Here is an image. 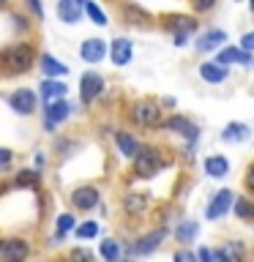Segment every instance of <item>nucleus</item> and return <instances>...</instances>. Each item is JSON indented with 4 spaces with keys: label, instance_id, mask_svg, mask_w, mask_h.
<instances>
[{
    "label": "nucleus",
    "instance_id": "obj_1",
    "mask_svg": "<svg viewBox=\"0 0 254 262\" xmlns=\"http://www.w3.org/2000/svg\"><path fill=\"white\" fill-rule=\"evenodd\" d=\"M38 60V44L33 38H16L11 44L0 47V77L3 79H19L36 69Z\"/></svg>",
    "mask_w": 254,
    "mask_h": 262
},
{
    "label": "nucleus",
    "instance_id": "obj_2",
    "mask_svg": "<svg viewBox=\"0 0 254 262\" xmlns=\"http://www.w3.org/2000/svg\"><path fill=\"white\" fill-rule=\"evenodd\" d=\"M126 118H129L131 126H137V128L159 131L161 120H164V106H161V101H156V98L142 96V98H134V101L129 104Z\"/></svg>",
    "mask_w": 254,
    "mask_h": 262
},
{
    "label": "nucleus",
    "instance_id": "obj_3",
    "mask_svg": "<svg viewBox=\"0 0 254 262\" xmlns=\"http://www.w3.org/2000/svg\"><path fill=\"white\" fill-rule=\"evenodd\" d=\"M164 150L156 145H139L137 156L131 159V175L137 180H151L164 169Z\"/></svg>",
    "mask_w": 254,
    "mask_h": 262
},
{
    "label": "nucleus",
    "instance_id": "obj_4",
    "mask_svg": "<svg viewBox=\"0 0 254 262\" xmlns=\"http://www.w3.org/2000/svg\"><path fill=\"white\" fill-rule=\"evenodd\" d=\"M74 110H79V106H74V101H69V96L41 104L38 112H41V128H44V134H47V137H55L57 128H60L63 123L71 120Z\"/></svg>",
    "mask_w": 254,
    "mask_h": 262
},
{
    "label": "nucleus",
    "instance_id": "obj_5",
    "mask_svg": "<svg viewBox=\"0 0 254 262\" xmlns=\"http://www.w3.org/2000/svg\"><path fill=\"white\" fill-rule=\"evenodd\" d=\"M156 22H159V28L164 33L172 36L175 47H186L188 38L197 33V28H200V22H197L194 14H161Z\"/></svg>",
    "mask_w": 254,
    "mask_h": 262
},
{
    "label": "nucleus",
    "instance_id": "obj_6",
    "mask_svg": "<svg viewBox=\"0 0 254 262\" xmlns=\"http://www.w3.org/2000/svg\"><path fill=\"white\" fill-rule=\"evenodd\" d=\"M167 235H170V227H153V229H147V232L142 235H137L131 243L123 246V251L131 254V257H151V254H156L164 246V241H167Z\"/></svg>",
    "mask_w": 254,
    "mask_h": 262
},
{
    "label": "nucleus",
    "instance_id": "obj_7",
    "mask_svg": "<svg viewBox=\"0 0 254 262\" xmlns=\"http://www.w3.org/2000/svg\"><path fill=\"white\" fill-rule=\"evenodd\" d=\"M33 251L36 249H33V241L28 235H0V262H30Z\"/></svg>",
    "mask_w": 254,
    "mask_h": 262
},
{
    "label": "nucleus",
    "instance_id": "obj_8",
    "mask_svg": "<svg viewBox=\"0 0 254 262\" xmlns=\"http://www.w3.org/2000/svg\"><path fill=\"white\" fill-rule=\"evenodd\" d=\"M107 93V77L96 69H88L85 74L79 77V88H77V96H79V104L85 106H93L96 101H101Z\"/></svg>",
    "mask_w": 254,
    "mask_h": 262
},
{
    "label": "nucleus",
    "instance_id": "obj_9",
    "mask_svg": "<svg viewBox=\"0 0 254 262\" xmlns=\"http://www.w3.org/2000/svg\"><path fill=\"white\" fill-rule=\"evenodd\" d=\"M6 104L16 118H33L41 110V98L36 93V88H14L6 96Z\"/></svg>",
    "mask_w": 254,
    "mask_h": 262
},
{
    "label": "nucleus",
    "instance_id": "obj_10",
    "mask_svg": "<svg viewBox=\"0 0 254 262\" xmlns=\"http://www.w3.org/2000/svg\"><path fill=\"white\" fill-rule=\"evenodd\" d=\"M69 205L74 213H93L101 208V188L93 183H79L69 191Z\"/></svg>",
    "mask_w": 254,
    "mask_h": 262
},
{
    "label": "nucleus",
    "instance_id": "obj_11",
    "mask_svg": "<svg viewBox=\"0 0 254 262\" xmlns=\"http://www.w3.org/2000/svg\"><path fill=\"white\" fill-rule=\"evenodd\" d=\"M118 14H120V22L129 25V28H137V30H151L156 25V16L147 11L145 6L134 3V0H120L118 3Z\"/></svg>",
    "mask_w": 254,
    "mask_h": 262
},
{
    "label": "nucleus",
    "instance_id": "obj_12",
    "mask_svg": "<svg viewBox=\"0 0 254 262\" xmlns=\"http://www.w3.org/2000/svg\"><path fill=\"white\" fill-rule=\"evenodd\" d=\"M159 131H167V134H175L180 137L183 142L194 145L197 139H200V128H197V123L192 118H186V115H170V118L161 120Z\"/></svg>",
    "mask_w": 254,
    "mask_h": 262
},
{
    "label": "nucleus",
    "instance_id": "obj_13",
    "mask_svg": "<svg viewBox=\"0 0 254 262\" xmlns=\"http://www.w3.org/2000/svg\"><path fill=\"white\" fill-rule=\"evenodd\" d=\"M107 57L112 60L115 69H126L134 57V41L126 36H115L110 44H107Z\"/></svg>",
    "mask_w": 254,
    "mask_h": 262
},
{
    "label": "nucleus",
    "instance_id": "obj_14",
    "mask_svg": "<svg viewBox=\"0 0 254 262\" xmlns=\"http://www.w3.org/2000/svg\"><path fill=\"white\" fill-rule=\"evenodd\" d=\"M41 180H44V172L36 169V167H22V169H16L14 175H11V186L14 191H41Z\"/></svg>",
    "mask_w": 254,
    "mask_h": 262
},
{
    "label": "nucleus",
    "instance_id": "obj_15",
    "mask_svg": "<svg viewBox=\"0 0 254 262\" xmlns=\"http://www.w3.org/2000/svg\"><path fill=\"white\" fill-rule=\"evenodd\" d=\"M112 145H115V150H118L120 159H126L131 161L137 156L139 150V137L134 134V131H129V128H112Z\"/></svg>",
    "mask_w": 254,
    "mask_h": 262
},
{
    "label": "nucleus",
    "instance_id": "obj_16",
    "mask_svg": "<svg viewBox=\"0 0 254 262\" xmlns=\"http://www.w3.org/2000/svg\"><path fill=\"white\" fill-rule=\"evenodd\" d=\"M120 210L126 213L129 219H142L147 210H151V194L145 191H126L120 196Z\"/></svg>",
    "mask_w": 254,
    "mask_h": 262
},
{
    "label": "nucleus",
    "instance_id": "obj_17",
    "mask_svg": "<svg viewBox=\"0 0 254 262\" xmlns=\"http://www.w3.org/2000/svg\"><path fill=\"white\" fill-rule=\"evenodd\" d=\"M232 200H235V194L229 191V188H221V191H216L210 196V202L205 205V219L208 221H219V219H224L229 208H232Z\"/></svg>",
    "mask_w": 254,
    "mask_h": 262
},
{
    "label": "nucleus",
    "instance_id": "obj_18",
    "mask_svg": "<svg viewBox=\"0 0 254 262\" xmlns=\"http://www.w3.org/2000/svg\"><path fill=\"white\" fill-rule=\"evenodd\" d=\"M77 213L74 210H63V213H57L55 216V232L49 235V241H47V246H60L66 237H69L71 232H74V227H77Z\"/></svg>",
    "mask_w": 254,
    "mask_h": 262
},
{
    "label": "nucleus",
    "instance_id": "obj_19",
    "mask_svg": "<svg viewBox=\"0 0 254 262\" xmlns=\"http://www.w3.org/2000/svg\"><path fill=\"white\" fill-rule=\"evenodd\" d=\"M107 44H110V41H104V38H98V36L85 38V41L79 44V57H82L88 66H98V63L107 57Z\"/></svg>",
    "mask_w": 254,
    "mask_h": 262
},
{
    "label": "nucleus",
    "instance_id": "obj_20",
    "mask_svg": "<svg viewBox=\"0 0 254 262\" xmlns=\"http://www.w3.org/2000/svg\"><path fill=\"white\" fill-rule=\"evenodd\" d=\"M36 69L41 71V77H57V79H66V77H69V71H71L60 57H55L49 52H38Z\"/></svg>",
    "mask_w": 254,
    "mask_h": 262
},
{
    "label": "nucleus",
    "instance_id": "obj_21",
    "mask_svg": "<svg viewBox=\"0 0 254 262\" xmlns=\"http://www.w3.org/2000/svg\"><path fill=\"white\" fill-rule=\"evenodd\" d=\"M36 93L41 98V104H47V101H55V98H66V96H69V85H66L63 79H57V77H44V79H41V85L36 88Z\"/></svg>",
    "mask_w": 254,
    "mask_h": 262
},
{
    "label": "nucleus",
    "instance_id": "obj_22",
    "mask_svg": "<svg viewBox=\"0 0 254 262\" xmlns=\"http://www.w3.org/2000/svg\"><path fill=\"white\" fill-rule=\"evenodd\" d=\"M213 262H246V246L241 241H224L213 249Z\"/></svg>",
    "mask_w": 254,
    "mask_h": 262
},
{
    "label": "nucleus",
    "instance_id": "obj_23",
    "mask_svg": "<svg viewBox=\"0 0 254 262\" xmlns=\"http://www.w3.org/2000/svg\"><path fill=\"white\" fill-rule=\"evenodd\" d=\"M8 28H11L14 36H19V38H28L33 28H36V22L30 19L28 14L22 11V8H14V6H8Z\"/></svg>",
    "mask_w": 254,
    "mask_h": 262
},
{
    "label": "nucleus",
    "instance_id": "obj_24",
    "mask_svg": "<svg viewBox=\"0 0 254 262\" xmlns=\"http://www.w3.org/2000/svg\"><path fill=\"white\" fill-rule=\"evenodd\" d=\"M55 14L63 25H79L82 19H85V11H82L79 0H57Z\"/></svg>",
    "mask_w": 254,
    "mask_h": 262
},
{
    "label": "nucleus",
    "instance_id": "obj_25",
    "mask_svg": "<svg viewBox=\"0 0 254 262\" xmlns=\"http://www.w3.org/2000/svg\"><path fill=\"white\" fill-rule=\"evenodd\" d=\"M52 139H55V142H52V153H55L60 161L71 159V156L82 147V139H77L74 134H60V131H57Z\"/></svg>",
    "mask_w": 254,
    "mask_h": 262
},
{
    "label": "nucleus",
    "instance_id": "obj_26",
    "mask_svg": "<svg viewBox=\"0 0 254 262\" xmlns=\"http://www.w3.org/2000/svg\"><path fill=\"white\" fill-rule=\"evenodd\" d=\"M224 44H227V33L219 30V28H210L194 41V49L197 52H216V49H221Z\"/></svg>",
    "mask_w": 254,
    "mask_h": 262
},
{
    "label": "nucleus",
    "instance_id": "obj_27",
    "mask_svg": "<svg viewBox=\"0 0 254 262\" xmlns=\"http://www.w3.org/2000/svg\"><path fill=\"white\" fill-rule=\"evenodd\" d=\"M200 79L202 82H208V85H221L227 77H229V66H221V63H216V60H205V63H200Z\"/></svg>",
    "mask_w": 254,
    "mask_h": 262
},
{
    "label": "nucleus",
    "instance_id": "obj_28",
    "mask_svg": "<svg viewBox=\"0 0 254 262\" xmlns=\"http://www.w3.org/2000/svg\"><path fill=\"white\" fill-rule=\"evenodd\" d=\"M197 235H200V224H197L194 219L178 221L175 229H172V237H175L178 246H192V243L197 241Z\"/></svg>",
    "mask_w": 254,
    "mask_h": 262
},
{
    "label": "nucleus",
    "instance_id": "obj_29",
    "mask_svg": "<svg viewBox=\"0 0 254 262\" xmlns=\"http://www.w3.org/2000/svg\"><path fill=\"white\" fill-rule=\"evenodd\" d=\"M98 259L101 262H118L123 254V243L118 241V237H101V241H98Z\"/></svg>",
    "mask_w": 254,
    "mask_h": 262
},
{
    "label": "nucleus",
    "instance_id": "obj_30",
    "mask_svg": "<svg viewBox=\"0 0 254 262\" xmlns=\"http://www.w3.org/2000/svg\"><path fill=\"white\" fill-rule=\"evenodd\" d=\"M216 63H221V66H232V63L249 66L251 57H249V52H243L241 47H221L216 52Z\"/></svg>",
    "mask_w": 254,
    "mask_h": 262
},
{
    "label": "nucleus",
    "instance_id": "obj_31",
    "mask_svg": "<svg viewBox=\"0 0 254 262\" xmlns=\"http://www.w3.org/2000/svg\"><path fill=\"white\" fill-rule=\"evenodd\" d=\"M202 167H205V175L208 178H227L229 175V161L219 153L208 156V159L202 161Z\"/></svg>",
    "mask_w": 254,
    "mask_h": 262
},
{
    "label": "nucleus",
    "instance_id": "obj_32",
    "mask_svg": "<svg viewBox=\"0 0 254 262\" xmlns=\"http://www.w3.org/2000/svg\"><path fill=\"white\" fill-rule=\"evenodd\" d=\"M77 241H96L98 235H101V224H98L96 219H85V221H77V227H74V232H71Z\"/></svg>",
    "mask_w": 254,
    "mask_h": 262
},
{
    "label": "nucleus",
    "instance_id": "obj_33",
    "mask_svg": "<svg viewBox=\"0 0 254 262\" xmlns=\"http://www.w3.org/2000/svg\"><path fill=\"white\" fill-rule=\"evenodd\" d=\"M82 11H85V19H88V22H93L96 28H107V25H110V16H107V11L96 3V0H85Z\"/></svg>",
    "mask_w": 254,
    "mask_h": 262
},
{
    "label": "nucleus",
    "instance_id": "obj_34",
    "mask_svg": "<svg viewBox=\"0 0 254 262\" xmlns=\"http://www.w3.org/2000/svg\"><path fill=\"white\" fill-rule=\"evenodd\" d=\"M251 137V131H249V126L246 123H227L224 126V131H221V139L224 142H246V139Z\"/></svg>",
    "mask_w": 254,
    "mask_h": 262
},
{
    "label": "nucleus",
    "instance_id": "obj_35",
    "mask_svg": "<svg viewBox=\"0 0 254 262\" xmlns=\"http://www.w3.org/2000/svg\"><path fill=\"white\" fill-rule=\"evenodd\" d=\"M63 262H96V254H93V249H88L85 243H77L66 251Z\"/></svg>",
    "mask_w": 254,
    "mask_h": 262
},
{
    "label": "nucleus",
    "instance_id": "obj_36",
    "mask_svg": "<svg viewBox=\"0 0 254 262\" xmlns=\"http://www.w3.org/2000/svg\"><path fill=\"white\" fill-rule=\"evenodd\" d=\"M229 210H232L238 219H243V221H251L254 219V202L249 200V196H235L232 208H229Z\"/></svg>",
    "mask_w": 254,
    "mask_h": 262
},
{
    "label": "nucleus",
    "instance_id": "obj_37",
    "mask_svg": "<svg viewBox=\"0 0 254 262\" xmlns=\"http://www.w3.org/2000/svg\"><path fill=\"white\" fill-rule=\"evenodd\" d=\"M22 11L30 16L33 22H44V16H47V8H44V0H22Z\"/></svg>",
    "mask_w": 254,
    "mask_h": 262
},
{
    "label": "nucleus",
    "instance_id": "obj_38",
    "mask_svg": "<svg viewBox=\"0 0 254 262\" xmlns=\"http://www.w3.org/2000/svg\"><path fill=\"white\" fill-rule=\"evenodd\" d=\"M186 3H188V8H192L194 14H210L219 0H186Z\"/></svg>",
    "mask_w": 254,
    "mask_h": 262
},
{
    "label": "nucleus",
    "instance_id": "obj_39",
    "mask_svg": "<svg viewBox=\"0 0 254 262\" xmlns=\"http://www.w3.org/2000/svg\"><path fill=\"white\" fill-rule=\"evenodd\" d=\"M14 159H16V153L11 150V147H3V145H0V175L14 167Z\"/></svg>",
    "mask_w": 254,
    "mask_h": 262
},
{
    "label": "nucleus",
    "instance_id": "obj_40",
    "mask_svg": "<svg viewBox=\"0 0 254 262\" xmlns=\"http://www.w3.org/2000/svg\"><path fill=\"white\" fill-rule=\"evenodd\" d=\"M172 262H197V254L188 249V246H180V249L172 254Z\"/></svg>",
    "mask_w": 254,
    "mask_h": 262
},
{
    "label": "nucleus",
    "instance_id": "obj_41",
    "mask_svg": "<svg viewBox=\"0 0 254 262\" xmlns=\"http://www.w3.org/2000/svg\"><path fill=\"white\" fill-rule=\"evenodd\" d=\"M243 186H246V191L254 194V161L249 164V169H246V175H243Z\"/></svg>",
    "mask_w": 254,
    "mask_h": 262
},
{
    "label": "nucleus",
    "instance_id": "obj_42",
    "mask_svg": "<svg viewBox=\"0 0 254 262\" xmlns=\"http://www.w3.org/2000/svg\"><path fill=\"white\" fill-rule=\"evenodd\" d=\"M241 49H243V52H254V30H251V33H243Z\"/></svg>",
    "mask_w": 254,
    "mask_h": 262
},
{
    "label": "nucleus",
    "instance_id": "obj_43",
    "mask_svg": "<svg viewBox=\"0 0 254 262\" xmlns=\"http://www.w3.org/2000/svg\"><path fill=\"white\" fill-rule=\"evenodd\" d=\"M197 262H213V249H208V246H202V249H197Z\"/></svg>",
    "mask_w": 254,
    "mask_h": 262
},
{
    "label": "nucleus",
    "instance_id": "obj_44",
    "mask_svg": "<svg viewBox=\"0 0 254 262\" xmlns=\"http://www.w3.org/2000/svg\"><path fill=\"white\" fill-rule=\"evenodd\" d=\"M33 167L41 169V172L47 169V153L44 150H36V156H33Z\"/></svg>",
    "mask_w": 254,
    "mask_h": 262
},
{
    "label": "nucleus",
    "instance_id": "obj_45",
    "mask_svg": "<svg viewBox=\"0 0 254 262\" xmlns=\"http://www.w3.org/2000/svg\"><path fill=\"white\" fill-rule=\"evenodd\" d=\"M8 191H11V186H8V180H0V200H3V196H8Z\"/></svg>",
    "mask_w": 254,
    "mask_h": 262
},
{
    "label": "nucleus",
    "instance_id": "obj_46",
    "mask_svg": "<svg viewBox=\"0 0 254 262\" xmlns=\"http://www.w3.org/2000/svg\"><path fill=\"white\" fill-rule=\"evenodd\" d=\"M161 106H170V110H172V106H175V98H170V96L161 98Z\"/></svg>",
    "mask_w": 254,
    "mask_h": 262
},
{
    "label": "nucleus",
    "instance_id": "obj_47",
    "mask_svg": "<svg viewBox=\"0 0 254 262\" xmlns=\"http://www.w3.org/2000/svg\"><path fill=\"white\" fill-rule=\"evenodd\" d=\"M118 262H139V259H137V257H131V254H123Z\"/></svg>",
    "mask_w": 254,
    "mask_h": 262
},
{
    "label": "nucleus",
    "instance_id": "obj_48",
    "mask_svg": "<svg viewBox=\"0 0 254 262\" xmlns=\"http://www.w3.org/2000/svg\"><path fill=\"white\" fill-rule=\"evenodd\" d=\"M8 6H11V0H0V11H8Z\"/></svg>",
    "mask_w": 254,
    "mask_h": 262
},
{
    "label": "nucleus",
    "instance_id": "obj_49",
    "mask_svg": "<svg viewBox=\"0 0 254 262\" xmlns=\"http://www.w3.org/2000/svg\"><path fill=\"white\" fill-rule=\"evenodd\" d=\"M249 8H251V14H254V0H249Z\"/></svg>",
    "mask_w": 254,
    "mask_h": 262
},
{
    "label": "nucleus",
    "instance_id": "obj_50",
    "mask_svg": "<svg viewBox=\"0 0 254 262\" xmlns=\"http://www.w3.org/2000/svg\"><path fill=\"white\" fill-rule=\"evenodd\" d=\"M110 3H115V6H118V3H120V0H110Z\"/></svg>",
    "mask_w": 254,
    "mask_h": 262
},
{
    "label": "nucleus",
    "instance_id": "obj_51",
    "mask_svg": "<svg viewBox=\"0 0 254 262\" xmlns=\"http://www.w3.org/2000/svg\"><path fill=\"white\" fill-rule=\"evenodd\" d=\"M79 3H82V6H85V0H79Z\"/></svg>",
    "mask_w": 254,
    "mask_h": 262
}]
</instances>
